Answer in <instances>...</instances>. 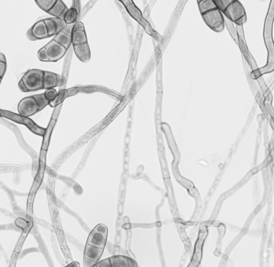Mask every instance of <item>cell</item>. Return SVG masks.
Here are the masks:
<instances>
[{
  "instance_id": "cell-1",
  "label": "cell",
  "mask_w": 274,
  "mask_h": 267,
  "mask_svg": "<svg viewBox=\"0 0 274 267\" xmlns=\"http://www.w3.org/2000/svg\"><path fill=\"white\" fill-rule=\"evenodd\" d=\"M198 9L203 21L214 32H222L224 30L223 14L214 0H201L198 1Z\"/></svg>"
},
{
  "instance_id": "cell-2",
  "label": "cell",
  "mask_w": 274,
  "mask_h": 267,
  "mask_svg": "<svg viewBox=\"0 0 274 267\" xmlns=\"http://www.w3.org/2000/svg\"><path fill=\"white\" fill-rule=\"evenodd\" d=\"M214 2L222 13L236 25L242 26L247 21L246 10L237 0H216Z\"/></svg>"
},
{
  "instance_id": "cell-3",
  "label": "cell",
  "mask_w": 274,
  "mask_h": 267,
  "mask_svg": "<svg viewBox=\"0 0 274 267\" xmlns=\"http://www.w3.org/2000/svg\"><path fill=\"white\" fill-rule=\"evenodd\" d=\"M49 99L45 93L31 96L22 99L18 104V112L20 115L25 117H30L43 110L46 106L49 105Z\"/></svg>"
},
{
  "instance_id": "cell-4",
  "label": "cell",
  "mask_w": 274,
  "mask_h": 267,
  "mask_svg": "<svg viewBox=\"0 0 274 267\" xmlns=\"http://www.w3.org/2000/svg\"><path fill=\"white\" fill-rule=\"evenodd\" d=\"M101 92L104 93L109 94V95L114 96V97L117 98L118 94H115V92H111L107 90V88H103L97 85H77L70 89H64V90L59 91L54 99L49 102V105L51 107H55L59 105L66 98L71 97V96L76 95L79 93H91V92Z\"/></svg>"
},
{
  "instance_id": "cell-5",
  "label": "cell",
  "mask_w": 274,
  "mask_h": 267,
  "mask_svg": "<svg viewBox=\"0 0 274 267\" xmlns=\"http://www.w3.org/2000/svg\"><path fill=\"white\" fill-rule=\"evenodd\" d=\"M44 71L40 69H31L22 77L18 83V87L22 92H31L42 90L43 86Z\"/></svg>"
},
{
  "instance_id": "cell-6",
  "label": "cell",
  "mask_w": 274,
  "mask_h": 267,
  "mask_svg": "<svg viewBox=\"0 0 274 267\" xmlns=\"http://www.w3.org/2000/svg\"><path fill=\"white\" fill-rule=\"evenodd\" d=\"M108 229L107 226L99 224L91 232L87 239V244L104 249L107 239Z\"/></svg>"
},
{
  "instance_id": "cell-7",
  "label": "cell",
  "mask_w": 274,
  "mask_h": 267,
  "mask_svg": "<svg viewBox=\"0 0 274 267\" xmlns=\"http://www.w3.org/2000/svg\"><path fill=\"white\" fill-rule=\"evenodd\" d=\"M94 266H104V267H128V266H137V263L134 260L128 257V256H122V255H116V256H111L103 260V261H98Z\"/></svg>"
},
{
  "instance_id": "cell-8",
  "label": "cell",
  "mask_w": 274,
  "mask_h": 267,
  "mask_svg": "<svg viewBox=\"0 0 274 267\" xmlns=\"http://www.w3.org/2000/svg\"><path fill=\"white\" fill-rule=\"evenodd\" d=\"M43 48L47 55L48 61H51V62L59 61L66 54L67 51L64 47L56 42L54 39L50 41L45 47Z\"/></svg>"
},
{
  "instance_id": "cell-9",
  "label": "cell",
  "mask_w": 274,
  "mask_h": 267,
  "mask_svg": "<svg viewBox=\"0 0 274 267\" xmlns=\"http://www.w3.org/2000/svg\"><path fill=\"white\" fill-rule=\"evenodd\" d=\"M104 249L87 244L84 253V265L86 267L94 266L102 257Z\"/></svg>"
},
{
  "instance_id": "cell-10",
  "label": "cell",
  "mask_w": 274,
  "mask_h": 267,
  "mask_svg": "<svg viewBox=\"0 0 274 267\" xmlns=\"http://www.w3.org/2000/svg\"><path fill=\"white\" fill-rule=\"evenodd\" d=\"M27 37L31 41L49 38L47 27L44 24V20L36 22L27 32Z\"/></svg>"
},
{
  "instance_id": "cell-11",
  "label": "cell",
  "mask_w": 274,
  "mask_h": 267,
  "mask_svg": "<svg viewBox=\"0 0 274 267\" xmlns=\"http://www.w3.org/2000/svg\"><path fill=\"white\" fill-rule=\"evenodd\" d=\"M43 20L47 27L49 37L56 35L68 25L64 20L55 18V17H51V18H47Z\"/></svg>"
},
{
  "instance_id": "cell-12",
  "label": "cell",
  "mask_w": 274,
  "mask_h": 267,
  "mask_svg": "<svg viewBox=\"0 0 274 267\" xmlns=\"http://www.w3.org/2000/svg\"><path fill=\"white\" fill-rule=\"evenodd\" d=\"M65 78L64 77L56 74L50 71H44V78H43V86L44 89L54 88L64 84Z\"/></svg>"
},
{
  "instance_id": "cell-13",
  "label": "cell",
  "mask_w": 274,
  "mask_h": 267,
  "mask_svg": "<svg viewBox=\"0 0 274 267\" xmlns=\"http://www.w3.org/2000/svg\"><path fill=\"white\" fill-rule=\"evenodd\" d=\"M72 43H73V46L88 43L87 42L85 26L81 22L74 24L73 32H72Z\"/></svg>"
},
{
  "instance_id": "cell-14",
  "label": "cell",
  "mask_w": 274,
  "mask_h": 267,
  "mask_svg": "<svg viewBox=\"0 0 274 267\" xmlns=\"http://www.w3.org/2000/svg\"><path fill=\"white\" fill-rule=\"evenodd\" d=\"M10 119L16 121L17 122L22 123V124L25 125L30 128V131L36 133V134L39 135V136H44V133H45V130L44 128L39 127L37 124H35L32 121V120L29 119V118L22 116L21 115H16L12 114V117H9Z\"/></svg>"
},
{
  "instance_id": "cell-15",
  "label": "cell",
  "mask_w": 274,
  "mask_h": 267,
  "mask_svg": "<svg viewBox=\"0 0 274 267\" xmlns=\"http://www.w3.org/2000/svg\"><path fill=\"white\" fill-rule=\"evenodd\" d=\"M80 1L74 0L71 8L68 9L67 13L65 15L64 20L67 25H73L79 22L80 19Z\"/></svg>"
},
{
  "instance_id": "cell-16",
  "label": "cell",
  "mask_w": 274,
  "mask_h": 267,
  "mask_svg": "<svg viewBox=\"0 0 274 267\" xmlns=\"http://www.w3.org/2000/svg\"><path fill=\"white\" fill-rule=\"evenodd\" d=\"M74 51L79 59L82 62H87L91 59V51L88 43L73 46Z\"/></svg>"
},
{
  "instance_id": "cell-17",
  "label": "cell",
  "mask_w": 274,
  "mask_h": 267,
  "mask_svg": "<svg viewBox=\"0 0 274 267\" xmlns=\"http://www.w3.org/2000/svg\"><path fill=\"white\" fill-rule=\"evenodd\" d=\"M68 9L64 2L61 0H56L55 5L48 12V14L52 15L55 18L61 19L64 20L65 15L67 13Z\"/></svg>"
},
{
  "instance_id": "cell-18",
  "label": "cell",
  "mask_w": 274,
  "mask_h": 267,
  "mask_svg": "<svg viewBox=\"0 0 274 267\" xmlns=\"http://www.w3.org/2000/svg\"><path fill=\"white\" fill-rule=\"evenodd\" d=\"M53 39L56 42H57L58 44H60V45L64 47L66 50L73 44V43H72V36L65 34L63 31H61V32H59L56 35L54 36Z\"/></svg>"
},
{
  "instance_id": "cell-19",
  "label": "cell",
  "mask_w": 274,
  "mask_h": 267,
  "mask_svg": "<svg viewBox=\"0 0 274 267\" xmlns=\"http://www.w3.org/2000/svg\"><path fill=\"white\" fill-rule=\"evenodd\" d=\"M56 0H36L35 3L39 8L48 13V12L55 5Z\"/></svg>"
},
{
  "instance_id": "cell-20",
  "label": "cell",
  "mask_w": 274,
  "mask_h": 267,
  "mask_svg": "<svg viewBox=\"0 0 274 267\" xmlns=\"http://www.w3.org/2000/svg\"><path fill=\"white\" fill-rule=\"evenodd\" d=\"M37 57L41 61H48L47 55H46L45 51H44V48L40 49L37 53Z\"/></svg>"
},
{
  "instance_id": "cell-21",
  "label": "cell",
  "mask_w": 274,
  "mask_h": 267,
  "mask_svg": "<svg viewBox=\"0 0 274 267\" xmlns=\"http://www.w3.org/2000/svg\"><path fill=\"white\" fill-rule=\"evenodd\" d=\"M7 71V61H0V78L4 77Z\"/></svg>"
},
{
  "instance_id": "cell-22",
  "label": "cell",
  "mask_w": 274,
  "mask_h": 267,
  "mask_svg": "<svg viewBox=\"0 0 274 267\" xmlns=\"http://www.w3.org/2000/svg\"><path fill=\"white\" fill-rule=\"evenodd\" d=\"M2 79H3V78H0V83H1V82H2Z\"/></svg>"
}]
</instances>
